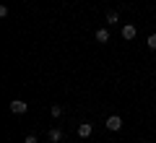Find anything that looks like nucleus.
Returning <instances> with one entry per match:
<instances>
[{
    "label": "nucleus",
    "instance_id": "nucleus-1",
    "mask_svg": "<svg viewBox=\"0 0 156 143\" xmlns=\"http://www.w3.org/2000/svg\"><path fill=\"white\" fill-rule=\"evenodd\" d=\"M104 127L109 133H120V130H122V117H120V115H109L107 122H104Z\"/></svg>",
    "mask_w": 156,
    "mask_h": 143
},
{
    "label": "nucleus",
    "instance_id": "nucleus-2",
    "mask_svg": "<svg viewBox=\"0 0 156 143\" xmlns=\"http://www.w3.org/2000/svg\"><path fill=\"white\" fill-rule=\"evenodd\" d=\"M26 109H29L26 102H21V99H13V102H11V112H13V115H23Z\"/></svg>",
    "mask_w": 156,
    "mask_h": 143
},
{
    "label": "nucleus",
    "instance_id": "nucleus-3",
    "mask_svg": "<svg viewBox=\"0 0 156 143\" xmlns=\"http://www.w3.org/2000/svg\"><path fill=\"white\" fill-rule=\"evenodd\" d=\"M120 34H122V39H128V42H130V39H135V34H138V29H135L133 23H125V26L120 29Z\"/></svg>",
    "mask_w": 156,
    "mask_h": 143
},
{
    "label": "nucleus",
    "instance_id": "nucleus-4",
    "mask_svg": "<svg viewBox=\"0 0 156 143\" xmlns=\"http://www.w3.org/2000/svg\"><path fill=\"white\" fill-rule=\"evenodd\" d=\"M91 130H94V125H91V122H81V125H78V135H81V138H89Z\"/></svg>",
    "mask_w": 156,
    "mask_h": 143
},
{
    "label": "nucleus",
    "instance_id": "nucleus-5",
    "mask_svg": "<svg viewBox=\"0 0 156 143\" xmlns=\"http://www.w3.org/2000/svg\"><path fill=\"white\" fill-rule=\"evenodd\" d=\"M47 138H50V143H60L62 141V130L60 127H52V130L47 133Z\"/></svg>",
    "mask_w": 156,
    "mask_h": 143
},
{
    "label": "nucleus",
    "instance_id": "nucleus-6",
    "mask_svg": "<svg viewBox=\"0 0 156 143\" xmlns=\"http://www.w3.org/2000/svg\"><path fill=\"white\" fill-rule=\"evenodd\" d=\"M96 42L107 44V42H109V31H107V29H96Z\"/></svg>",
    "mask_w": 156,
    "mask_h": 143
},
{
    "label": "nucleus",
    "instance_id": "nucleus-7",
    "mask_svg": "<svg viewBox=\"0 0 156 143\" xmlns=\"http://www.w3.org/2000/svg\"><path fill=\"white\" fill-rule=\"evenodd\" d=\"M107 23H109V26L120 23V16H117V11H109V13H107Z\"/></svg>",
    "mask_w": 156,
    "mask_h": 143
},
{
    "label": "nucleus",
    "instance_id": "nucleus-8",
    "mask_svg": "<svg viewBox=\"0 0 156 143\" xmlns=\"http://www.w3.org/2000/svg\"><path fill=\"white\" fill-rule=\"evenodd\" d=\"M50 115H52V117H60V115H62V107H60V104H52V107H50Z\"/></svg>",
    "mask_w": 156,
    "mask_h": 143
},
{
    "label": "nucleus",
    "instance_id": "nucleus-9",
    "mask_svg": "<svg viewBox=\"0 0 156 143\" xmlns=\"http://www.w3.org/2000/svg\"><path fill=\"white\" fill-rule=\"evenodd\" d=\"M146 44H148V50H156V34H151V37L146 39Z\"/></svg>",
    "mask_w": 156,
    "mask_h": 143
},
{
    "label": "nucleus",
    "instance_id": "nucleus-10",
    "mask_svg": "<svg viewBox=\"0 0 156 143\" xmlns=\"http://www.w3.org/2000/svg\"><path fill=\"white\" fill-rule=\"evenodd\" d=\"M23 143H39V141H37V135H26V138H23Z\"/></svg>",
    "mask_w": 156,
    "mask_h": 143
}]
</instances>
